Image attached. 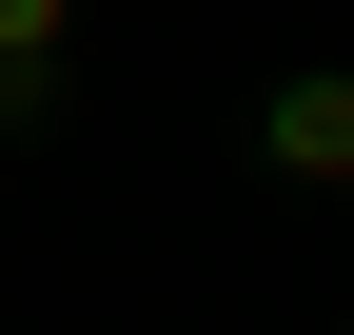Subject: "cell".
Returning <instances> with one entry per match:
<instances>
[{
	"label": "cell",
	"mask_w": 354,
	"mask_h": 335,
	"mask_svg": "<svg viewBox=\"0 0 354 335\" xmlns=\"http://www.w3.org/2000/svg\"><path fill=\"white\" fill-rule=\"evenodd\" d=\"M79 39V0H0V60H59Z\"/></svg>",
	"instance_id": "obj_2"
},
{
	"label": "cell",
	"mask_w": 354,
	"mask_h": 335,
	"mask_svg": "<svg viewBox=\"0 0 354 335\" xmlns=\"http://www.w3.org/2000/svg\"><path fill=\"white\" fill-rule=\"evenodd\" d=\"M59 118V60H0V138H39Z\"/></svg>",
	"instance_id": "obj_3"
},
{
	"label": "cell",
	"mask_w": 354,
	"mask_h": 335,
	"mask_svg": "<svg viewBox=\"0 0 354 335\" xmlns=\"http://www.w3.org/2000/svg\"><path fill=\"white\" fill-rule=\"evenodd\" d=\"M256 178L354 197V60H276V79H256Z\"/></svg>",
	"instance_id": "obj_1"
}]
</instances>
